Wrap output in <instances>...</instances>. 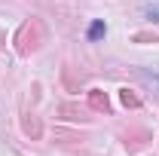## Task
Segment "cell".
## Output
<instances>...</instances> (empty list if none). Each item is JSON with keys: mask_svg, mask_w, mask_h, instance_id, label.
Instances as JSON below:
<instances>
[{"mask_svg": "<svg viewBox=\"0 0 159 156\" xmlns=\"http://www.w3.org/2000/svg\"><path fill=\"white\" fill-rule=\"evenodd\" d=\"M43 40H46V28H43V21H40V19H28L19 28V34H16V49H19V55H31V52H37V49H40Z\"/></svg>", "mask_w": 159, "mask_h": 156, "instance_id": "cell-1", "label": "cell"}, {"mask_svg": "<svg viewBox=\"0 0 159 156\" xmlns=\"http://www.w3.org/2000/svg\"><path fill=\"white\" fill-rule=\"evenodd\" d=\"M89 107L98 110V113H110V98H107V92H101V89H89Z\"/></svg>", "mask_w": 159, "mask_h": 156, "instance_id": "cell-2", "label": "cell"}, {"mask_svg": "<svg viewBox=\"0 0 159 156\" xmlns=\"http://www.w3.org/2000/svg\"><path fill=\"white\" fill-rule=\"evenodd\" d=\"M119 101H122V107H132V110H138L141 107V98L132 92V89H119Z\"/></svg>", "mask_w": 159, "mask_h": 156, "instance_id": "cell-3", "label": "cell"}, {"mask_svg": "<svg viewBox=\"0 0 159 156\" xmlns=\"http://www.w3.org/2000/svg\"><path fill=\"white\" fill-rule=\"evenodd\" d=\"M141 9H144V16H150L153 21H159V0H144Z\"/></svg>", "mask_w": 159, "mask_h": 156, "instance_id": "cell-4", "label": "cell"}, {"mask_svg": "<svg viewBox=\"0 0 159 156\" xmlns=\"http://www.w3.org/2000/svg\"><path fill=\"white\" fill-rule=\"evenodd\" d=\"M104 34H107V25H104V21H92V25H89V40H101L104 37Z\"/></svg>", "mask_w": 159, "mask_h": 156, "instance_id": "cell-5", "label": "cell"}, {"mask_svg": "<svg viewBox=\"0 0 159 156\" xmlns=\"http://www.w3.org/2000/svg\"><path fill=\"white\" fill-rule=\"evenodd\" d=\"M25 132H28L31 138H40V122H37L34 113H28V117H25Z\"/></svg>", "mask_w": 159, "mask_h": 156, "instance_id": "cell-6", "label": "cell"}, {"mask_svg": "<svg viewBox=\"0 0 159 156\" xmlns=\"http://www.w3.org/2000/svg\"><path fill=\"white\" fill-rule=\"evenodd\" d=\"M61 113H64L67 119H86V117H83V110L74 107V104H64V107H61Z\"/></svg>", "mask_w": 159, "mask_h": 156, "instance_id": "cell-7", "label": "cell"}, {"mask_svg": "<svg viewBox=\"0 0 159 156\" xmlns=\"http://www.w3.org/2000/svg\"><path fill=\"white\" fill-rule=\"evenodd\" d=\"M135 40H153V43H156L159 34H156V31H153V34H150V31H141V34H135Z\"/></svg>", "mask_w": 159, "mask_h": 156, "instance_id": "cell-8", "label": "cell"}, {"mask_svg": "<svg viewBox=\"0 0 159 156\" xmlns=\"http://www.w3.org/2000/svg\"><path fill=\"white\" fill-rule=\"evenodd\" d=\"M0 46H6V37H3V34H0Z\"/></svg>", "mask_w": 159, "mask_h": 156, "instance_id": "cell-9", "label": "cell"}]
</instances>
